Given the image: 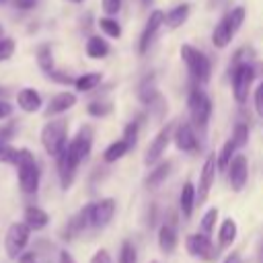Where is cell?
<instances>
[{"instance_id": "cell-1", "label": "cell", "mask_w": 263, "mask_h": 263, "mask_svg": "<svg viewBox=\"0 0 263 263\" xmlns=\"http://www.w3.org/2000/svg\"><path fill=\"white\" fill-rule=\"evenodd\" d=\"M90 148H92V129L88 125H84L74 136V140L68 142L66 148L55 156L58 158V173H60V181H62L64 189H68L72 185L74 173H76L78 164L88 158Z\"/></svg>"}, {"instance_id": "cell-2", "label": "cell", "mask_w": 263, "mask_h": 263, "mask_svg": "<svg viewBox=\"0 0 263 263\" xmlns=\"http://www.w3.org/2000/svg\"><path fill=\"white\" fill-rule=\"evenodd\" d=\"M14 166L18 171V185H21V189L25 193H35L39 189V177H41L39 166L35 162V156L27 148H23V150H18V158H16Z\"/></svg>"}, {"instance_id": "cell-3", "label": "cell", "mask_w": 263, "mask_h": 263, "mask_svg": "<svg viewBox=\"0 0 263 263\" xmlns=\"http://www.w3.org/2000/svg\"><path fill=\"white\" fill-rule=\"evenodd\" d=\"M41 144L49 156H58L68 144V121L66 119L47 121L41 129Z\"/></svg>"}, {"instance_id": "cell-4", "label": "cell", "mask_w": 263, "mask_h": 263, "mask_svg": "<svg viewBox=\"0 0 263 263\" xmlns=\"http://www.w3.org/2000/svg\"><path fill=\"white\" fill-rule=\"evenodd\" d=\"M181 58L189 70V74L197 80V82H208L210 74H212V66L210 60L205 58L203 51H199L193 45H181Z\"/></svg>"}, {"instance_id": "cell-5", "label": "cell", "mask_w": 263, "mask_h": 263, "mask_svg": "<svg viewBox=\"0 0 263 263\" xmlns=\"http://www.w3.org/2000/svg\"><path fill=\"white\" fill-rule=\"evenodd\" d=\"M232 95H234V101L238 105H242L249 97V90H251V84L255 80V68L247 62H240V64H234L232 66Z\"/></svg>"}, {"instance_id": "cell-6", "label": "cell", "mask_w": 263, "mask_h": 263, "mask_svg": "<svg viewBox=\"0 0 263 263\" xmlns=\"http://www.w3.org/2000/svg\"><path fill=\"white\" fill-rule=\"evenodd\" d=\"M189 113H191V121L197 129H205L208 121H210V115H212V101L210 97L201 90V88H191L189 92Z\"/></svg>"}, {"instance_id": "cell-7", "label": "cell", "mask_w": 263, "mask_h": 263, "mask_svg": "<svg viewBox=\"0 0 263 263\" xmlns=\"http://www.w3.org/2000/svg\"><path fill=\"white\" fill-rule=\"evenodd\" d=\"M29 234H31V228L25 222H12L8 226V232L4 238V249L10 259H16L23 255V251L29 242Z\"/></svg>"}, {"instance_id": "cell-8", "label": "cell", "mask_w": 263, "mask_h": 263, "mask_svg": "<svg viewBox=\"0 0 263 263\" xmlns=\"http://www.w3.org/2000/svg\"><path fill=\"white\" fill-rule=\"evenodd\" d=\"M185 249L189 255L203 259V261H216L218 259V249L214 247V242L210 240V234H205V232L189 234L185 238Z\"/></svg>"}, {"instance_id": "cell-9", "label": "cell", "mask_w": 263, "mask_h": 263, "mask_svg": "<svg viewBox=\"0 0 263 263\" xmlns=\"http://www.w3.org/2000/svg\"><path fill=\"white\" fill-rule=\"evenodd\" d=\"M216 173H218V158L214 154H208L205 160H203V166H201V175H199V183H197V203H203L214 187V181H216Z\"/></svg>"}, {"instance_id": "cell-10", "label": "cell", "mask_w": 263, "mask_h": 263, "mask_svg": "<svg viewBox=\"0 0 263 263\" xmlns=\"http://www.w3.org/2000/svg\"><path fill=\"white\" fill-rule=\"evenodd\" d=\"M173 129H175L173 123L164 125V127L156 134V138L150 142V146H148V150H146V154H144V162H146L148 166H154V164L160 160V156L164 154V150H166V146H168V142H171V138H173Z\"/></svg>"}, {"instance_id": "cell-11", "label": "cell", "mask_w": 263, "mask_h": 263, "mask_svg": "<svg viewBox=\"0 0 263 263\" xmlns=\"http://www.w3.org/2000/svg\"><path fill=\"white\" fill-rule=\"evenodd\" d=\"M173 140L177 144V148L181 152H187V154H195L199 150V142H197V136H195V129L191 123H179L173 132Z\"/></svg>"}, {"instance_id": "cell-12", "label": "cell", "mask_w": 263, "mask_h": 263, "mask_svg": "<svg viewBox=\"0 0 263 263\" xmlns=\"http://www.w3.org/2000/svg\"><path fill=\"white\" fill-rule=\"evenodd\" d=\"M249 179V162L245 154H236L228 164V181L234 191H242Z\"/></svg>"}, {"instance_id": "cell-13", "label": "cell", "mask_w": 263, "mask_h": 263, "mask_svg": "<svg viewBox=\"0 0 263 263\" xmlns=\"http://www.w3.org/2000/svg\"><path fill=\"white\" fill-rule=\"evenodd\" d=\"M162 25H164V12L152 10V14L148 16V23H146V27H144V31L140 35V43H138V51L140 53H146L148 51V47L156 39V35H158V31H160Z\"/></svg>"}, {"instance_id": "cell-14", "label": "cell", "mask_w": 263, "mask_h": 263, "mask_svg": "<svg viewBox=\"0 0 263 263\" xmlns=\"http://www.w3.org/2000/svg\"><path fill=\"white\" fill-rule=\"evenodd\" d=\"M115 214V201L113 199H101L97 203H90V226L92 228H105Z\"/></svg>"}, {"instance_id": "cell-15", "label": "cell", "mask_w": 263, "mask_h": 263, "mask_svg": "<svg viewBox=\"0 0 263 263\" xmlns=\"http://www.w3.org/2000/svg\"><path fill=\"white\" fill-rule=\"evenodd\" d=\"M232 37H234V29H232V25H230V21H228V14H226V16H222V18L218 21V25L214 27L212 41H214L216 47H226V45L232 41Z\"/></svg>"}, {"instance_id": "cell-16", "label": "cell", "mask_w": 263, "mask_h": 263, "mask_svg": "<svg viewBox=\"0 0 263 263\" xmlns=\"http://www.w3.org/2000/svg\"><path fill=\"white\" fill-rule=\"evenodd\" d=\"M16 103L25 113H35L41 109V95L35 88H23L16 95Z\"/></svg>"}, {"instance_id": "cell-17", "label": "cell", "mask_w": 263, "mask_h": 263, "mask_svg": "<svg viewBox=\"0 0 263 263\" xmlns=\"http://www.w3.org/2000/svg\"><path fill=\"white\" fill-rule=\"evenodd\" d=\"M74 105H76V95H72V92H58V95L49 101V105H47V109H45V115L51 117V115L64 113V111H68V109L74 107Z\"/></svg>"}, {"instance_id": "cell-18", "label": "cell", "mask_w": 263, "mask_h": 263, "mask_svg": "<svg viewBox=\"0 0 263 263\" xmlns=\"http://www.w3.org/2000/svg\"><path fill=\"white\" fill-rule=\"evenodd\" d=\"M158 247L164 255H171L177 247V230L171 224H162L158 230Z\"/></svg>"}, {"instance_id": "cell-19", "label": "cell", "mask_w": 263, "mask_h": 263, "mask_svg": "<svg viewBox=\"0 0 263 263\" xmlns=\"http://www.w3.org/2000/svg\"><path fill=\"white\" fill-rule=\"evenodd\" d=\"M195 187L191 183H185L183 189H181V195H179V205H181V214L183 218H191V212L195 208Z\"/></svg>"}, {"instance_id": "cell-20", "label": "cell", "mask_w": 263, "mask_h": 263, "mask_svg": "<svg viewBox=\"0 0 263 263\" xmlns=\"http://www.w3.org/2000/svg\"><path fill=\"white\" fill-rule=\"evenodd\" d=\"M49 222V216L41 210V208H35V205H29L25 210V224L31 228V230H39L43 226H47Z\"/></svg>"}, {"instance_id": "cell-21", "label": "cell", "mask_w": 263, "mask_h": 263, "mask_svg": "<svg viewBox=\"0 0 263 263\" xmlns=\"http://www.w3.org/2000/svg\"><path fill=\"white\" fill-rule=\"evenodd\" d=\"M107 53H109V45H107V41H105L103 37L92 35V37L86 41V55H88V58L101 60V58H105Z\"/></svg>"}, {"instance_id": "cell-22", "label": "cell", "mask_w": 263, "mask_h": 263, "mask_svg": "<svg viewBox=\"0 0 263 263\" xmlns=\"http://www.w3.org/2000/svg\"><path fill=\"white\" fill-rule=\"evenodd\" d=\"M187 16H189V4L183 2V4H179L175 8H171V12L164 16V21H166L168 29H177L187 21Z\"/></svg>"}, {"instance_id": "cell-23", "label": "cell", "mask_w": 263, "mask_h": 263, "mask_svg": "<svg viewBox=\"0 0 263 263\" xmlns=\"http://www.w3.org/2000/svg\"><path fill=\"white\" fill-rule=\"evenodd\" d=\"M168 173H171V162H160V164H154V168H152V173L148 175V179H146V187H150V189H154V187H158L166 177H168Z\"/></svg>"}, {"instance_id": "cell-24", "label": "cell", "mask_w": 263, "mask_h": 263, "mask_svg": "<svg viewBox=\"0 0 263 263\" xmlns=\"http://www.w3.org/2000/svg\"><path fill=\"white\" fill-rule=\"evenodd\" d=\"M236 222L232 220V218H226L224 222H222V226H220V232H218V238H220V245L222 247H230L232 242H234V238H236Z\"/></svg>"}, {"instance_id": "cell-25", "label": "cell", "mask_w": 263, "mask_h": 263, "mask_svg": "<svg viewBox=\"0 0 263 263\" xmlns=\"http://www.w3.org/2000/svg\"><path fill=\"white\" fill-rule=\"evenodd\" d=\"M101 78H103L101 72H88V74L78 76V78L74 80V86H76V90H80V92H88V90H92L95 86H99Z\"/></svg>"}, {"instance_id": "cell-26", "label": "cell", "mask_w": 263, "mask_h": 263, "mask_svg": "<svg viewBox=\"0 0 263 263\" xmlns=\"http://www.w3.org/2000/svg\"><path fill=\"white\" fill-rule=\"evenodd\" d=\"M127 150H129V144L121 138V140H117V142H113V144L107 146L103 158H105V162H115V160H119L123 154H127Z\"/></svg>"}, {"instance_id": "cell-27", "label": "cell", "mask_w": 263, "mask_h": 263, "mask_svg": "<svg viewBox=\"0 0 263 263\" xmlns=\"http://www.w3.org/2000/svg\"><path fill=\"white\" fill-rule=\"evenodd\" d=\"M37 64H39V68L45 74H49L53 70V55H51V47L47 43L39 45V49H37Z\"/></svg>"}, {"instance_id": "cell-28", "label": "cell", "mask_w": 263, "mask_h": 263, "mask_svg": "<svg viewBox=\"0 0 263 263\" xmlns=\"http://www.w3.org/2000/svg\"><path fill=\"white\" fill-rule=\"evenodd\" d=\"M234 150H236V146H234L232 140H228V142L222 146L220 154L216 156V158H218V168H220V171H228V164H230V160L234 158Z\"/></svg>"}, {"instance_id": "cell-29", "label": "cell", "mask_w": 263, "mask_h": 263, "mask_svg": "<svg viewBox=\"0 0 263 263\" xmlns=\"http://www.w3.org/2000/svg\"><path fill=\"white\" fill-rule=\"evenodd\" d=\"M99 27L103 29V33H107V35L113 37V39H117V37L121 35V27H119V23H117L115 18H111V16H103V18H99Z\"/></svg>"}, {"instance_id": "cell-30", "label": "cell", "mask_w": 263, "mask_h": 263, "mask_svg": "<svg viewBox=\"0 0 263 263\" xmlns=\"http://www.w3.org/2000/svg\"><path fill=\"white\" fill-rule=\"evenodd\" d=\"M119 263H138V251H136L134 242L123 240V245L119 249Z\"/></svg>"}, {"instance_id": "cell-31", "label": "cell", "mask_w": 263, "mask_h": 263, "mask_svg": "<svg viewBox=\"0 0 263 263\" xmlns=\"http://www.w3.org/2000/svg\"><path fill=\"white\" fill-rule=\"evenodd\" d=\"M230 140L234 142V146H236V148L247 146V142H249V125H247V123H236Z\"/></svg>"}, {"instance_id": "cell-32", "label": "cell", "mask_w": 263, "mask_h": 263, "mask_svg": "<svg viewBox=\"0 0 263 263\" xmlns=\"http://www.w3.org/2000/svg\"><path fill=\"white\" fill-rule=\"evenodd\" d=\"M14 49H16V43L12 37H0V62L10 60Z\"/></svg>"}, {"instance_id": "cell-33", "label": "cell", "mask_w": 263, "mask_h": 263, "mask_svg": "<svg viewBox=\"0 0 263 263\" xmlns=\"http://www.w3.org/2000/svg\"><path fill=\"white\" fill-rule=\"evenodd\" d=\"M111 109H113V105L107 103V101H92L88 105V113L95 115V117H105V115L111 113Z\"/></svg>"}, {"instance_id": "cell-34", "label": "cell", "mask_w": 263, "mask_h": 263, "mask_svg": "<svg viewBox=\"0 0 263 263\" xmlns=\"http://www.w3.org/2000/svg\"><path fill=\"white\" fill-rule=\"evenodd\" d=\"M138 129H140V121H138V119L129 121V123L125 125V129H123V140L129 144V148H134L136 142H138Z\"/></svg>"}, {"instance_id": "cell-35", "label": "cell", "mask_w": 263, "mask_h": 263, "mask_svg": "<svg viewBox=\"0 0 263 263\" xmlns=\"http://www.w3.org/2000/svg\"><path fill=\"white\" fill-rule=\"evenodd\" d=\"M245 16H247V10H245V6H234V8L228 12V21H230V25H232L234 33L240 29V25H242Z\"/></svg>"}, {"instance_id": "cell-36", "label": "cell", "mask_w": 263, "mask_h": 263, "mask_svg": "<svg viewBox=\"0 0 263 263\" xmlns=\"http://www.w3.org/2000/svg\"><path fill=\"white\" fill-rule=\"evenodd\" d=\"M216 220H218V210H216V208L208 210V212L203 214V218H201V230H203L205 234H212V232H214V226H216Z\"/></svg>"}, {"instance_id": "cell-37", "label": "cell", "mask_w": 263, "mask_h": 263, "mask_svg": "<svg viewBox=\"0 0 263 263\" xmlns=\"http://www.w3.org/2000/svg\"><path fill=\"white\" fill-rule=\"evenodd\" d=\"M121 8V0H103V10L109 14V16H115Z\"/></svg>"}, {"instance_id": "cell-38", "label": "cell", "mask_w": 263, "mask_h": 263, "mask_svg": "<svg viewBox=\"0 0 263 263\" xmlns=\"http://www.w3.org/2000/svg\"><path fill=\"white\" fill-rule=\"evenodd\" d=\"M47 76H49L51 80L60 82V84H74V78H72V76H68V74H62V72H55V70H51Z\"/></svg>"}, {"instance_id": "cell-39", "label": "cell", "mask_w": 263, "mask_h": 263, "mask_svg": "<svg viewBox=\"0 0 263 263\" xmlns=\"http://www.w3.org/2000/svg\"><path fill=\"white\" fill-rule=\"evenodd\" d=\"M255 109H257V113L263 117V82L257 86V90H255Z\"/></svg>"}, {"instance_id": "cell-40", "label": "cell", "mask_w": 263, "mask_h": 263, "mask_svg": "<svg viewBox=\"0 0 263 263\" xmlns=\"http://www.w3.org/2000/svg\"><path fill=\"white\" fill-rule=\"evenodd\" d=\"M90 263H113V261H111V257H109V253H107L105 249H101V251H97V253L92 255V259H90Z\"/></svg>"}, {"instance_id": "cell-41", "label": "cell", "mask_w": 263, "mask_h": 263, "mask_svg": "<svg viewBox=\"0 0 263 263\" xmlns=\"http://www.w3.org/2000/svg\"><path fill=\"white\" fill-rule=\"evenodd\" d=\"M18 10H31L37 6V0H12Z\"/></svg>"}, {"instance_id": "cell-42", "label": "cell", "mask_w": 263, "mask_h": 263, "mask_svg": "<svg viewBox=\"0 0 263 263\" xmlns=\"http://www.w3.org/2000/svg\"><path fill=\"white\" fill-rule=\"evenodd\" d=\"M10 113H12V105L8 101H0V119L10 117Z\"/></svg>"}, {"instance_id": "cell-43", "label": "cell", "mask_w": 263, "mask_h": 263, "mask_svg": "<svg viewBox=\"0 0 263 263\" xmlns=\"http://www.w3.org/2000/svg\"><path fill=\"white\" fill-rule=\"evenodd\" d=\"M10 136H12V125L0 127V144H6V142L10 140Z\"/></svg>"}, {"instance_id": "cell-44", "label": "cell", "mask_w": 263, "mask_h": 263, "mask_svg": "<svg viewBox=\"0 0 263 263\" xmlns=\"http://www.w3.org/2000/svg\"><path fill=\"white\" fill-rule=\"evenodd\" d=\"M58 263H76V261H74V257H72L68 251H62V253H60V261H58Z\"/></svg>"}, {"instance_id": "cell-45", "label": "cell", "mask_w": 263, "mask_h": 263, "mask_svg": "<svg viewBox=\"0 0 263 263\" xmlns=\"http://www.w3.org/2000/svg\"><path fill=\"white\" fill-rule=\"evenodd\" d=\"M224 263H240V259H238V255H230V257H228Z\"/></svg>"}, {"instance_id": "cell-46", "label": "cell", "mask_w": 263, "mask_h": 263, "mask_svg": "<svg viewBox=\"0 0 263 263\" xmlns=\"http://www.w3.org/2000/svg\"><path fill=\"white\" fill-rule=\"evenodd\" d=\"M226 0H210V8H216V6H220V4H224Z\"/></svg>"}, {"instance_id": "cell-47", "label": "cell", "mask_w": 263, "mask_h": 263, "mask_svg": "<svg viewBox=\"0 0 263 263\" xmlns=\"http://www.w3.org/2000/svg\"><path fill=\"white\" fill-rule=\"evenodd\" d=\"M261 259H263V247H261Z\"/></svg>"}, {"instance_id": "cell-48", "label": "cell", "mask_w": 263, "mask_h": 263, "mask_svg": "<svg viewBox=\"0 0 263 263\" xmlns=\"http://www.w3.org/2000/svg\"><path fill=\"white\" fill-rule=\"evenodd\" d=\"M70 2H82V0H70Z\"/></svg>"}, {"instance_id": "cell-49", "label": "cell", "mask_w": 263, "mask_h": 263, "mask_svg": "<svg viewBox=\"0 0 263 263\" xmlns=\"http://www.w3.org/2000/svg\"><path fill=\"white\" fill-rule=\"evenodd\" d=\"M0 37H2V25H0Z\"/></svg>"}, {"instance_id": "cell-50", "label": "cell", "mask_w": 263, "mask_h": 263, "mask_svg": "<svg viewBox=\"0 0 263 263\" xmlns=\"http://www.w3.org/2000/svg\"><path fill=\"white\" fill-rule=\"evenodd\" d=\"M0 2H6V0H0Z\"/></svg>"}]
</instances>
